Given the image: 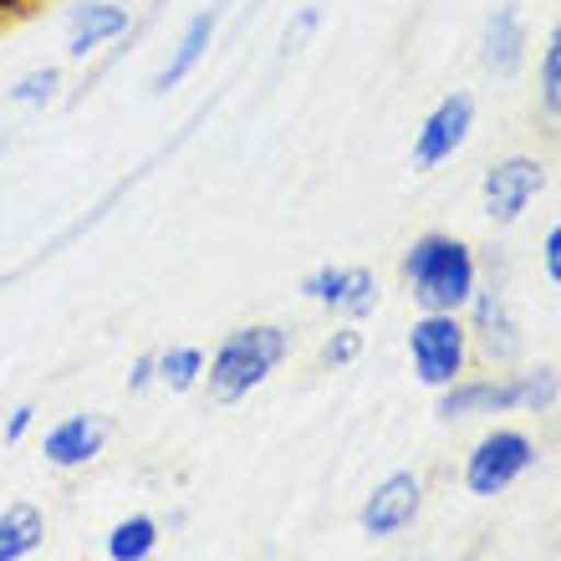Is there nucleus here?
<instances>
[{
  "label": "nucleus",
  "instance_id": "20",
  "mask_svg": "<svg viewBox=\"0 0 561 561\" xmlns=\"http://www.w3.org/2000/svg\"><path fill=\"white\" fill-rule=\"evenodd\" d=\"M357 353H363V332H357V327H337V332H332V342L322 347V357L332 363V368H347Z\"/></svg>",
  "mask_w": 561,
  "mask_h": 561
},
{
  "label": "nucleus",
  "instance_id": "12",
  "mask_svg": "<svg viewBox=\"0 0 561 561\" xmlns=\"http://www.w3.org/2000/svg\"><path fill=\"white\" fill-rule=\"evenodd\" d=\"M215 31H220V11H215V5H209V11H194L184 36L174 42V57L163 61L159 77H153V92H174L184 77H194V67L205 61L209 42H215Z\"/></svg>",
  "mask_w": 561,
  "mask_h": 561
},
{
  "label": "nucleus",
  "instance_id": "17",
  "mask_svg": "<svg viewBox=\"0 0 561 561\" xmlns=\"http://www.w3.org/2000/svg\"><path fill=\"white\" fill-rule=\"evenodd\" d=\"M199 378H205V353L199 347H169V353H159V383L169 393H190Z\"/></svg>",
  "mask_w": 561,
  "mask_h": 561
},
{
  "label": "nucleus",
  "instance_id": "21",
  "mask_svg": "<svg viewBox=\"0 0 561 561\" xmlns=\"http://www.w3.org/2000/svg\"><path fill=\"white\" fill-rule=\"evenodd\" d=\"M148 383H159V353H144L128 373V393H148Z\"/></svg>",
  "mask_w": 561,
  "mask_h": 561
},
{
  "label": "nucleus",
  "instance_id": "2",
  "mask_svg": "<svg viewBox=\"0 0 561 561\" xmlns=\"http://www.w3.org/2000/svg\"><path fill=\"white\" fill-rule=\"evenodd\" d=\"M403 276L414 286V301L424 311H459L480 286V266H474V251L455 236H439L428 230L409 245L403 255Z\"/></svg>",
  "mask_w": 561,
  "mask_h": 561
},
{
  "label": "nucleus",
  "instance_id": "24",
  "mask_svg": "<svg viewBox=\"0 0 561 561\" xmlns=\"http://www.w3.org/2000/svg\"><path fill=\"white\" fill-rule=\"evenodd\" d=\"M42 0H0V26H15V21H26Z\"/></svg>",
  "mask_w": 561,
  "mask_h": 561
},
{
  "label": "nucleus",
  "instance_id": "3",
  "mask_svg": "<svg viewBox=\"0 0 561 561\" xmlns=\"http://www.w3.org/2000/svg\"><path fill=\"white\" fill-rule=\"evenodd\" d=\"M561 383L551 368L520 373L511 383H449L444 388L439 414L444 419H470V414H511V409H526V414H547L557 403Z\"/></svg>",
  "mask_w": 561,
  "mask_h": 561
},
{
  "label": "nucleus",
  "instance_id": "16",
  "mask_svg": "<svg viewBox=\"0 0 561 561\" xmlns=\"http://www.w3.org/2000/svg\"><path fill=\"white\" fill-rule=\"evenodd\" d=\"M159 551V520L153 516H128L107 531V557L113 561H148Z\"/></svg>",
  "mask_w": 561,
  "mask_h": 561
},
{
  "label": "nucleus",
  "instance_id": "6",
  "mask_svg": "<svg viewBox=\"0 0 561 561\" xmlns=\"http://www.w3.org/2000/svg\"><path fill=\"white\" fill-rule=\"evenodd\" d=\"M480 190H485V215L490 220L516 225L520 215H526V205L547 190V169H541V159H531V153H511V159L490 163Z\"/></svg>",
  "mask_w": 561,
  "mask_h": 561
},
{
  "label": "nucleus",
  "instance_id": "9",
  "mask_svg": "<svg viewBox=\"0 0 561 561\" xmlns=\"http://www.w3.org/2000/svg\"><path fill=\"white\" fill-rule=\"evenodd\" d=\"M419 495H424L419 474H409V470L388 474L383 485L368 495V505L357 511V526H363L368 536H399L403 526L419 516Z\"/></svg>",
  "mask_w": 561,
  "mask_h": 561
},
{
  "label": "nucleus",
  "instance_id": "19",
  "mask_svg": "<svg viewBox=\"0 0 561 561\" xmlns=\"http://www.w3.org/2000/svg\"><path fill=\"white\" fill-rule=\"evenodd\" d=\"M541 107L561 113V21L547 42V57H541Z\"/></svg>",
  "mask_w": 561,
  "mask_h": 561
},
{
  "label": "nucleus",
  "instance_id": "22",
  "mask_svg": "<svg viewBox=\"0 0 561 561\" xmlns=\"http://www.w3.org/2000/svg\"><path fill=\"white\" fill-rule=\"evenodd\" d=\"M541 266H547V276L561 286V220L551 225V236H547V245H541Z\"/></svg>",
  "mask_w": 561,
  "mask_h": 561
},
{
  "label": "nucleus",
  "instance_id": "15",
  "mask_svg": "<svg viewBox=\"0 0 561 561\" xmlns=\"http://www.w3.org/2000/svg\"><path fill=\"white\" fill-rule=\"evenodd\" d=\"M46 541V516L31 501H15L0 511V561H26Z\"/></svg>",
  "mask_w": 561,
  "mask_h": 561
},
{
  "label": "nucleus",
  "instance_id": "4",
  "mask_svg": "<svg viewBox=\"0 0 561 561\" xmlns=\"http://www.w3.org/2000/svg\"><path fill=\"white\" fill-rule=\"evenodd\" d=\"M536 465V444L520 434V428H495L474 444L470 465H465V490L480 495V501H495L501 490H511L520 474Z\"/></svg>",
  "mask_w": 561,
  "mask_h": 561
},
{
  "label": "nucleus",
  "instance_id": "7",
  "mask_svg": "<svg viewBox=\"0 0 561 561\" xmlns=\"http://www.w3.org/2000/svg\"><path fill=\"white\" fill-rule=\"evenodd\" d=\"M470 128H474V98L470 92H449L424 118V128H419L414 169H439L444 159H455L459 148H465V138H470Z\"/></svg>",
  "mask_w": 561,
  "mask_h": 561
},
{
  "label": "nucleus",
  "instance_id": "14",
  "mask_svg": "<svg viewBox=\"0 0 561 561\" xmlns=\"http://www.w3.org/2000/svg\"><path fill=\"white\" fill-rule=\"evenodd\" d=\"M480 61H485L495 77H516L520 72V61H526V26H520V11H516V5H501V11L485 21Z\"/></svg>",
  "mask_w": 561,
  "mask_h": 561
},
{
  "label": "nucleus",
  "instance_id": "5",
  "mask_svg": "<svg viewBox=\"0 0 561 561\" xmlns=\"http://www.w3.org/2000/svg\"><path fill=\"white\" fill-rule=\"evenodd\" d=\"M409 353H414L419 383H428V388L459 383V368H465V327H459L455 311H424L409 327Z\"/></svg>",
  "mask_w": 561,
  "mask_h": 561
},
{
  "label": "nucleus",
  "instance_id": "11",
  "mask_svg": "<svg viewBox=\"0 0 561 561\" xmlns=\"http://www.w3.org/2000/svg\"><path fill=\"white\" fill-rule=\"evenodd\" d=\"M67 26H72V31H67V57H72V61H88L92 51H103L107 42H118V36L134 26V21H128V5L92 0V5H77Z\"/></svg>",
  "mask_w": 561,
  "mask_h": 561
},
{
  "label": "nucleus",
  "instance_id": "10",
  "mask_svg": "<svg viewBox=\"0 0 561 561\" xmlns=\"http://www.w3.org/2000/svg\"><path fill=\"white\" fill-rule=\"evenodd\" d=\"M103 439H107V424L98 414H67L61 424L46 428L42 455L57 470H82V465H92L103 455Z\"/></svg>",
  "mask_w": 561,
  "mask_h": 561
},
{
  "label": "nucleus",
  "instance_id": "18",
  "mask_svg": "<svg viewBox=\"0 0 561 561\" xmlns=\"http://www.w3.org/2000/svg\"><path fill=\"white\" fill-rule=\"evenodd\" d=\"M57 88H61L57 67H36V72H26L11 92H5V103H15V107H46L51 98H57Z\"/></svg>",
  "mask_w": 561,
  "mask_h": 561
},
{
  "label": "nucleus",
  "instance_id": "1",
  "mask_svg": "<svg viewBox=\"0 0 561 561\" xmlns=\"http://www.w3.org/2000/svg\"><path fill=\"white\" fill-rule=\"evenodd\" d=\"M286 353H291V332H286V327L255 322V327L225 332V342L205 363L209 403H240L251 388H261L271 373L286 363Z\"/></svg>",
  "mask_w": 561,
  "mask_h": 561
},
{
  "label": "nucleus",
  "instance_id": "8",
  "mask_svg": "<svg viewBox=\"0 0 561 561\" xmlns=\"http://www.w3.org/2000/svg\"><path fill=\"white\" fill-rule=\"evenodd\" d=\"M301 296H307V301H322V307H332V311H347V317H368V311L378 307V280L363 266H353V271L322 266L301 280Z\"/></svg>",
  "mask_w": 561,
  "mask_h": 561
},
{
  "label": "nucleus",
  "instance_id": "25",
  "mask_svg": "<svg viewBox=\"0 0 561 561\" xmlns=\"http://www.w3.org/2000/svg\"><path fill=\"white\" fill-rule=\"evenodd\" d=\"M311 26H317V11H311V5H307V11L296 15V26H286V51H291V46H301V42H307V36H311Z\"/></svg>",
  "mask_w": 561,
  "mask_h": 561
},
{
  "label": "nucleus",
  "instance_id": "13",
  "mask_svg": "<svg viewBox=\"0 0 561 561\" xmlns=\"http://www.w3.org/2000/svg\"><path fill=\"white\" fill-rule=\"evenodd\" d=\"M474 332H480V342H485V353L495 357V363H511V357L520 353V327L516 317H511V307H505V291H480L474 286Z\"/></svg>",
  "mask_w": 561,
  "mask_h": 561
},
{
  "label": "nucleus",
  "instance_id": "23",
  "mask_svg": "<svg viewBox=\"0 0 561 561\" xmlns=\"http://www.w3.org/2000/svg\"><path fill=\"white\" fill-rule=\"evenodd\" d=\"M36 424V409L31 403H21V409H11V419H5V444H15V439H26V428Z\"/></svg>",
  "mask_w": 561,
  "mask_h": 561
}]
</instances>
